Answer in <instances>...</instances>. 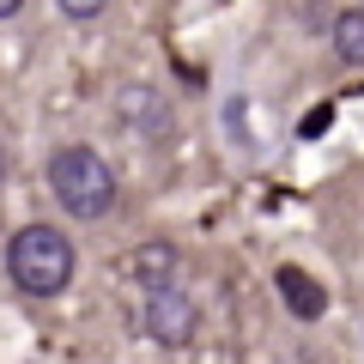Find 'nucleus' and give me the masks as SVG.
<instances>
[{
	"label": "nucleus",
	"mask_w": 364,
	"mask_h": 364,
	"mask_svg": "<svg viewBox=\"0 0 364 364\" xmlns=\"http://www.w3.org/2000/svg\"><path fill=\"white\" fill-rule=\"evenodd\" d=\"M73 267H79V249L55 225H25L6 243V273L25 298H61L73 286Z\"/></svg>",
	"instance_id": "1"
},
{
	"label": "nucleus",
	"mask_w": 364,
	"mask_h": 364,
	"mask_svg": "<svg viewBox=\"0 0 364 364\" xmlns=\"http://www.w3.org/2000/svg\"><path fill=\"white\" fill-rule=\"evenodd\" d=\"M49 195L61 200L67 219H104L116 207V170L97 146H55L49 152Z\"/></svg>",
	"instance_id": "2"
},
{
	"label": "nucleus",
	"mask_w": 364,
	"mask_h": 364,
	"mask_svg": "<svg viewBox=\"0 0 364 364\" xmlns=\"http://www.w3.org/2000/svg\"><path fill=\"white\" fill-rule=\"evenodd\" d=\"M140 322H146V334H152L158 346H188L195 328H200V310H195V298L182 286H146Z\"/></svg>",
	"instance_id": "3"
},
{
	"label": "nucleus",
	"mask_w": 364,
	"mask_h": 364,
	"mask_svg": "<svg viewBox=\"0 0 364 364\" xmlns=\"http://www.w3.org/2000/svg\"><path fill=\"white\" fill-rule=\"evenodd\" d=\"M116 116H122V128H134L140 140H158V134L170 128V104L152 85H122L116 91Z\"/></svg>",
	"instance_id": "4"
},
{
	"label": "nucleus",
	"mask_w": 364,
	"mask_h": 364,
	"mask_svg": "<svg viewBox=\"0 0 364 364\" xmlns=\"http://www.w3.org/2000/svg\"><path fill=\"white\" fill-rule=\"evenodd\" d=\"M273 286H279V298H286V310L298 316V322H316V316L328 310V291L316 286L304 267H279V273H273Z\"/></svg>",
	"instance_id": "5"
},
{
	"label": "nucleus",
	"mask_w": 364,
	"mask_h": 364,
	"mask_svg": "<svg viewBox=\"0 0 364 364\" xmlns=\"http://www.w3.org/2000/svg\"><path fill=\"white\" fill-rule=\"evenodd\" d=\"M328 43H334V55L346 67H364V6H346V13H334V25H328Z\"/></svg>",
	"instance_id": "6"
},
{
	"label": "nucleus",
	"mask_w": 364,
	"mask_h": 364,
	"mask_svg": "<svg viewBox=\"0 0 364 364\" xmlns=\"http://www.w3.org/2000/svg\"><path fill=\"white\" fill-rule=\"evenodd\" d=\"M128 267H134V279H146V286H170V279H176V249L170 243H140Z\"/></svg>",
	"instance_id": "7"
},
{
	"label": "nucleus",
	"mask_w": 364,
	"mask_h": 364,
	"mask_svg": "<svg viewBox=\"0 0 364 364\" xmlns=\"http://www.w3.org/2000/svg\"><path fill=\"white\" fill-rule=\"evenodd\" d=\"M104 6H109V0H55V13L73 18V25H91V18L104 13Z\"/></svg>",
	"instance_id": "8"
},
{
	"label": "nucleus",
	"mask_w": 364,
	"mask_h": 364,
	"mask_svg": "<svg viewBox=\"0 0 364 364\" xmlns=\"http://www.w3.org/2000/svg\"><path fill=\"white\" fill-rule=\"evenodd\" d=\"M18 6H25V0H0V18H13V13H18Z\"/></svg>",
	"instance_id": "9"
},
{
	"label": "nucleus",
	"mask_w": 364,
	"mask_h": 364,
	"mask_svg": "<svg viewBox=\"0 0 364 364\" xmlns=\"http://www.w3.org/2000/svg\"><path fill=\"white\" fill-rule=\"evenodd\" d=\"M0 176H6V146H0Z\"/></svg>",
	"instance_id": "10"
}]
</instances>
